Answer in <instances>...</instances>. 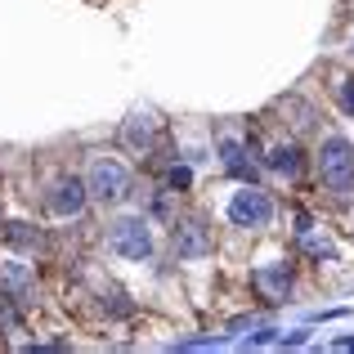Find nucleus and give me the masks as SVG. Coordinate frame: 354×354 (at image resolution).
Segmentation results:
<instances>
[{
	"label": "nucleus",
	"mask_w": 354,
	"mask_h": 354,
	"mask_svg": "<svg viewBox=\"0 0 354 354\" xmlns=\"http://www.w3.org/2000/svg\"><path fill=\"white\" fill-rule=\"evenodd\" d=\"M86 189L95 202H121L130 193V171L121 162H113V157H95L86 175Z\"/></svg>",
	"instance_id": "1"
},
{
	"label": "nucleus",
	"mask_w": 354,
	"mask_h": 354,
	"mask_svg": "<svg viewBox=\"0 0 354 354\" xmlns=\"http://www.w3.org/2000/svg\"><path fill=\"white\" fill-rule=\"evenodd\" d=\"M86 198H90V189L81 180H54V189H50V211H59V216H77L81 207H86Z\"/></svg>",
	"instance_id": "8"
},
{
	"label": "nucleus",
	"mask_w": 354,
	"mask_h": 354,
	"mask_svg": "<svg viewBox=\"0 0 354 354\" xmlns=\"http://www.w3.org/2000/svg\"><path fill=\"white\" fill-rule=\"evenodd\" d=\"M269 166H274L278 175H287V180H296V175L305 171V162H301V148H292V144H278L274 153H269Z\"/></svg>",
	"instance_id": "10"
},
{
	"label": "nucleus",
	"mask_w": 354,
	"mask_h": 354,
	"mask_svg": "<svg viewBox=\"0 0 354 354\" xmlns=\"http://www.w3.org/2000/svg\"><path fill=\"white\" fill-rule=\"evenodd\" d=\"M337 350H354V337H341V341H337Z\"/></svg>",
	"instance_id": "16"
},
{
	"label": "nucleus",
	"mask_w": 354,
	"mask_h": 354,
	"mask_svg": "<svg viewBox=\"0 0 354 354\" xmlns=\"http://www.w3.org/2000/svg\"><path fill=\"white\" fill-rule=\"evenodd\" d=\"M0 292L14 296L18 305H27L36 296V269L23 265V260H5V265H0Z\"/></svg>",
	"instance_id": "6"
},
{
	"label": "nucleus",
	"mask_w": 354,
	"mask_h": 354,
	"mask_svg": "<svg viewBox=\"0 0 354 354\" xmlns=\"http://www.w3.org/2000/svg\"><path fill=\"white\" fill-rule=\"evenodd\" d=\"M319 175L328 189L337 193H350L354 189V148L346 144V139H328L319 153Z\"/></svg>",
	"instance_id": "2"
},
{
	"label": "nucleus",
	"mask_w": 354,
	"mask_h": 354,
	"mask_svg": "<svg viewBox=\"0 0 354 354\" xmlns=\"http://www.w3.org/2000/svg\"><path fill=\"white\" fill-rule=\"evenodd\" d=\"M220 157H225V171H229V175H238V180L256 184V166L242 157V148H238V144H225V148H220Z\"/></svg>",
	"instance_id": "11"
},
{
	"label": "nucleus",
	"mask_w": 354,
	"mask_h": 354,
	"mask_svg": "<svg viewBox=\"0 0 354 354\" xmlns=\"http://www.w3.org/2000/svg\"><path fill=\"white\" fill-rule=\"evenodd\" d=\"M5 242L18 251H41V234L27 229V225H5Z\"/></svg>",
	"instance_id": "12"
},
{
	"label": "nucleus",
	"mask_w": 354,
	"mask_h": 354,
	"mask_svg": "<svg viewBox=\"0 0 354 354\" xmlns=\"http://www.w3.org/2000/svg\"><path fill=\"white\" fill-rule=\"evenodd\" d=\"M121 144L130 148V153H148L153 148V121L148 117H126V126H121Z\"/></svg>",
	"instance_id": "9"
},
{
	"label": "nucleus",
	"mask_w": 354,
	"mask_h": 354,
	"mask_svg": "<svg viewBox=\"0 0 354 354\" xmlns=\"http://www.w3.org/2000/svg\"><path fill=\"white\" fill-rule=\"evenodd\" d=\"M251 283H256V292L265 296V301H287L292 296V269L283 265V260H274V265H260L256 274H251Z\"/></svg>",
	"instance_id": "7"
},
{
	"label": "nucleus",
	"mask_w": 354,
	"mask_h": 354,
	"mask_svg": "<svg viewBox=\"0 0 354 354\" xmlns=\"http://www.w3.org/2000/svg\"><path fill=\"white\" fill-rule=\"evenodd\" d=\"M301 247L310 251V256H323V260L337 256V247H332L328 238H314V234H310V220H301Z\"/></svg>",
	"instance_id": "13"
},
{
	"label": "nucleus",
	"mask_w": 354,
	"mask_h": 354,
	"mask_svg": "<svg viewBox=\"0 0 354 354\" xmlns=\"http://www.w3.org/2000/svg\"><path fill=\"white\" fill-rule=\"evenodd\" d=\"M341 104H346L350 113H354V86H341Z\"/></svg>",
	"instance_id": "15"
},
{
	"label": "nucleus",
	"mask_w": 354,
	"mask_h": 354,
	"mask_svg": "<svg viewBox=\"0 0 354 354\" xmlns=\"http://www.w3.org/2000/svg\"><path fill=\"white\" fill-rule=\"evenodd\" d=\"M175 256L180 260H202L211 251V225L202 216H189L184 225H175Z\"/></svg>",
	"instance_id": "5"
},
{
	"label": "nucleus",
	"mask_w": 354,
	"mask_h": 354,
	"mask_svg": "<svg viewBox=\"0 0 354 354\" xmlns=\"http://www.w3.org/2000/svg\"><path fill=\"white\" fill-rule=\"evenodd\" d=\"M269 216H274V202H269V193H260L256 184L238 189V198L229 202V220H234V225H242V229L269 225Z\"/></svg>",
	"instance_id": "4"
},
{
	"label": "nucleus",
	"mask_w": 354,
	"mask_h": 354,
	"mask_svg": "<svg viewBox=\"0 0 354 354\" xmlns=\"http://www.w3.org/2000/svg\"><path fill=\"white\" fill-rule=\"evenodd\" d=\"M108 247L117 251L121 260H148L153 256V234H148V220L126 216L108 229Z\"/></svg>",
	"instance_id": "3"
},
{
	"label": "nucleus",
	"mask_w": 354,
	"mask_h": 354,
	"mask_svg": "<svg viewBox=\"0 0 354 354\" xmlns=\"http://www.w3.org/2000/svg\"><path fill=\"white\" fill-rule=\"evenodd\" d=\"M166 180H171V189H189V180H193V175L184 171V166H171V175H166Z\"/></svg>",
	"instance_id": "14"
}]
</instances>
